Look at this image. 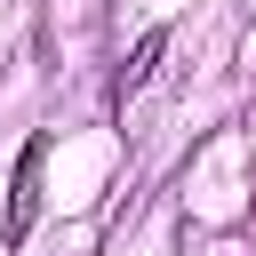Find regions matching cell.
<instances>
[{"label": "cell", "instance_id": "obj_1", "mask_svg": "<svg viewBox=\"0 0 256 256\" xmlns=\"http://www.w3.org/2000/svg\"><path fill=\"white\" fill-rule=\"evenodd\" d=\"M40 168H48V136H32V144L16 152V184H8V224H0V240H8V248H24V240H32V216H40Z\"/></svg>", "mask_w": 256, "mask_h": 256}, {"label": "cell", "instance_id": "obj_2", "mask_svg": "<svg viewBox=\"0 0 256 256\" xmlns=\"http://www.w3.org/2000/svg\"><path fill=\"white\" fill-rule=\"evenodd\" d=\"M160 48H168V32H144V40H136V56H128V72H120V80H128V88H136V80H144V72H152V64H160Z\"/></svg>", "mask_w": 256, "mask_h": 256}]
</instances>
